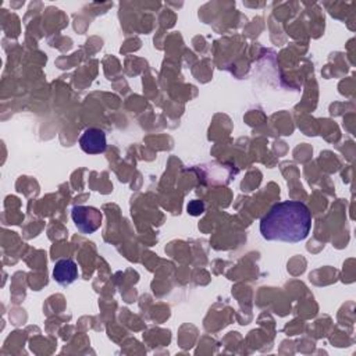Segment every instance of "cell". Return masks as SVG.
Segmentation results:
<instances>
[{
    "label": "cell",
    "mask_w": 356,
    "mask_h": 356,
    "mask_svg": "<svg viewBox=\"0 0 356 356\" xmlns=\"http://www.w3.org/2000/svg\"><path fill=\"white\" fill-rule=\"evenodd\" d=\"M312 228L309 208L298 201L275 205L260 220V234L267 241L297 244L308 238Z\"/></svg>",
    "instance_id": "obj_1"
},
{
    "label": "cell",
    "mask_w": 356,
    "mask_h": 356,
    "mask_svg": "<svg viewBox=\"0 0 356 356\" xmlns=\"http://www.w3.org/2000/svg\"><path fill=\"white\" fill-rule=\"evenodd\" d=\"M71 217L77 228L83 234L95 233L102 224V213L95 208L75 206L71 212Z\"/></svg>",
    "instance_id": "obj_2"
},
{
    "label": "cell",
    "mask_w": 356,
    "mask_h": 356,
    "mask_svg": "<svg viewBox=\"0 0 356 356\" xmlns=\"http://www.w3.org/2000/svg\"><path fill=\"white\" fill-rule=\"evenodd\" d=\"M79 146L88 155L103 153L108 148L105 131L99 128H88L79 138Z\"/></svg>",
    "instance_id": "obj_3"
},
{
    "label": "cell",
    "mask_w": 356,
    "mask_h": 356,
    "mask_svg": "<svg viewBox=\"0 0 356 356\" xmlns=\"http://www.w3.org/2000/svg\"><path fill=\"white\" fill-rule=\"evenodd\" d=\"M53 279L60 286H70L78 279V267L71 259H61L56 261Z\"/></svg>",
    "instance_id": "obj_4"
},
{
    "label": "cell",
    "mask_w": 356,
    "mask_h": 356,
    "mask_svg": "<svg viewBox=\"0 0 356 356\" xmlns=\"http://www.w3.org/2000/svg\"><path fill=\"white\" fill-rule=\"evenodd\" d=\"M205 212V205L204 202L201 201H192L190 205H188V213L192 215V216H199Z\"/></svg>",
    "instance_id": "obj_5"
}]
</instances>
